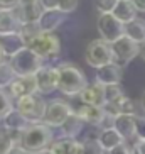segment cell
<instances>
[{
    "label": "cell",
    "mask_w": 145,
    "mask_h": 154,
    "mask_svg": "<svg viewBox=\"0 0 145 154\" xmlns=\"http://www.w3.org/2000/svg\"><path fill=\"white\" fill-rule=\"evenodd\" d=\"M137 14H138V12H137L135 5L132 4V0H120L118 5L113 10V15L123 24H128V22H132V20H135Z\"/></svg>",
    "instance_id": "obj_23"
},
{
    "label": "cell",
    "mask_w": 145,
    "mask_h": 154,
    "mask_svg": "<svg viewBox=\"0 0 145 154\" xmlns=\"http://www.w3.org/2000/svg\"><path fill=\"white\" fill-rule=\"evenodd\" d=\"M132 4L135 5L137 12H140V14H145V0H132Z\"/></svg>",
    "instance_id": "obj_37"
},
{
    "label": "cell",
    "mask_w": 145,
    "mask_h": 154,
    "mask_svg": "<svg viewBox=\"0 0 145 154\" xmlns=\"http://www.w3.org/2000/svg\"><path fill=\"white\" fill-rule=\"evenodd\" d=\"M9 93L12 95L14 100H20V98H24V97L39 93V91H37L36 75H31V76H17L14 82H12V85L9 86Z\"/></svg>",
    "instance_id": "obj_12"
},
{
    "label": "cell",
    "mask_w": 145,
    "mask_h": 154,
    "mask_svg": "<svg viewBox=\"0 0 145 154\" xmlns=\"http://www.w3.org/2000/svg\"><path fill=\"white\" fill-rule=\"evenodd\" d=\"M22 20L19 17L17 10H0V37L10 36L20 32Z\"/></svg>",
    "instance_id": "obj_14"
},
{
    "label": "cell",
    "mask_w": 145,
    "mask_h": 154,
    "mask_svg": "<svg viewBox=\"0 0 145 154\" xmlns=\"http://www.w3.org/2000/svg\"><path fill=\"white\" fill-rule=\"evenodd\" d=\"M132 152L133 154H145V136H140L135 139L133 146H132Z\"/></svg>",
    "instance_id": "obj_33"
},
{
    "label": "cell",
    "mask_w": 145,
    "mask_h": 154,
    "mask_svg": "<svg viewBox=\"0 0 145 154\" xmlns=\"http://www.w3.org/2000/svg\"><path fill=\"white\" fill-rule=\"evenodd\" d=\"M52 140H54V136H52L51 127L46 125L44 122H37V124H31L24 131L20 146L29 154H41L42 151L49 149Z\"/></svg>",
    "instance_id": "obj_2"
},
{
    "label": "cell",
    "mask_w": 145,
    "mask_h": 154,
    "mask_svg": "<svg viewBox=\"0 0 145 154\" xmlns=\"http://www.w3.org/2000/svg\"><path fill=\"white\" fill-rule=\"evenodd\" d=\"M17 14L22 20V24L27 22H39L41 15L44 14V7L41 5V2H36V4H27V5H19Z\"/></svg>",
    "instance_id": "obj_22"
},
{
    "label": "cell",
    "mask_w": 145,
    "mask_h": 154,
    "mask_svg": "<svg viewBox=\"0 0 145 154\" xmlns=\"http://www.w3.org/2000/svg\"><path fill=\"white\" fill-rule=\"evenodd\" d=\"M122 66H118L117 63H111V64H106L103 68L96 69V83H100L103 86H110V85H120L122 82Z\"/></svg>",
    "instance_id": "obj_15"
},
{
    "label": "cell",
    "mask_w": 145,
    "mask_h": 154,
    "mask_svg": "<svg viewBox=\"0 0 145 154\" xmlns=\"http://www.w3.org/2000/svg\"><path fill=\"white\" fill-rule=\"evenodd\" d=\"M12 110H14L12 95L5 88H0V119H5Z\"/></svg>",
    "instance_id": "obj_28"
},
{
    "label": "cell",
    "mask_w": 145,
    "mask_h": 154,
    "mask_svg": "<svg viewBox=\"0 0 145 154\" xmlns=\"http://www.w3.org/2000/svg\"><path fill=\"white\" fill-rule=\"evenodd\" d=\"M15 78H17V75H15L12 64L9 61H2L0 63V88H9Z\"/></svg>",
    "instance_id": "obj_26"
},
{
    "label": "cell",
    "mask_w": 145,
    "mask_h": 154,
    "mask_svg": "<svg viewBox=\"0 0 145 154\" xmlns=\"http://www.w3.org/2000/svg\"><path fill=\"white\" fill-rule=\"evenodd\" d=\"M47 102L44 100V97L41 93H34V95L24 97V98L17 100L15 109L22 113L31 124H37L44 120L46 110H47Z\"/></svg>",
    "instance_id": "obj_4"
},
{
    "label": "cell",
    "mask_w": 145,
    "mask_h": 154,
    "mask_svg": "<svg viewBox=\"0 0 145 154\" xmlns=\"http://www.w3.org/2000/svg\"><path fill=\"white\" fill-rule=\"evenodd\" d=\"M123 97H125V93H123L120 85L105 86V98H106V103H117L118 100L123 98Z\"/></svg>",
    "instance_id": "obj_29"
},
{
    "label": "cell",
    "mask_w": 145,
    "mask_h": 154,
    "mask_svg": "<svg viewBox=\"0 0 145 154\" xmlns=\"http://www.w3.org/2000/svg\"><path fill=\"white\" fill-rule=\"evenodd\" d=\"M74 112L84 120V124L93 125V127H101V129H103L105 122H106V119H108V113H106L105 107H96V105L79 103L76 109H74Z\"/></svg>",
    "instance_id": "obj_10"
},
{
    "label": "cell",
    "mask_w": 145,
    "mask_h": 154,
    "mask_svg": "<svg viewBox=\"0 0 145 154\" xmlns=\"http://www.w3.org/2000/svg\"><path fill=\"white\" fill-rule=\"evenodd\" d=\"M4 61V51H2V46H0V63Z\"/></svg>",
    "instance_id": "obj_42"
},
{
    "label": "cell",
    "mask_w": 145,
    "mask_h": 154,
    "mask_svg": "<svg viewBox=\"0 0 145 154\" xmlns=\"http://www.w3.org/2000/svg\"><path fill=\"white\" fill-rule=\"evenodd\" d=\"M98 140H100V144H101V147H103L105 152H110V151L115 149L117 146H120V144L125 142V139L118 134V131L115 129V127L101 129L100 134H98Z\"/></svg>",
    "instance_id": "obj_19"
},
{
    "label": "cell",
    "mask_w": 145,
    "mask_h": 154,
    "mask_svg": "<svg viewBox=\"0 0 145 154\" xmlns=\"http://www.w3.org/2000/svg\"><path fill=\"white\" fill-rule=\"evenodd\" d=\"M9 154H29L27 151L24 149L22 146L20 144H17V146H14V147H12V149L9 151Z\"/></svg>",
    "instance_id": "obj_38"
},
{
    "label": "cell",
    "mask_w": 145,
    "mask_h": 154,
    "mask_svg": "<svg viewBox=\"0 0 145 154\" xmlns=\"http://www.w3.org/2000/svg\"><path fill=\"white\" fill-rule=\"evenodd\" d=\"M125 36L130 37L132 41L138 42V44H144L145 42V20L135 19V20L125 24Z\"/></svg>",
    "instance_id": "obj_25"
},
{
    "label": "cell",
    "mask_w": 145,
    "mask_h": 154,
    "mask_svg": "<svg viewBox=\"0 0 145 154\" xmlns=\"http://www.w3.org/2000/svg\"><path fill=\"white\" fill-rule=\"evenodd\" d=\"M74 113V107H72L69 102H64V100H52L47 105V110H46L44 120L42 122L49 127H63V124Z\"/></svg>",
    "instance_id": "obj_8"
},
{
    "label": "cell",
    "mask_w": 145,
    "mask_h": 154,
    "mask_svg": "<svg viewBox=\"0 0 145 154\" xmlns=\"http://www.w3.org/2000/svg\"><path fill=\"white\" fill-rule=\"evenodd\" d=\"M78 9V0H59V9L63 14H71Z\"/></svg>",
    "instance_id": "obj_32"
},
{
    "label": "cell",
    "mask_w": 145,
    "mask_h": 154,
    "mask_svg": "<svg viewBox=\"0 0 145 154\" xmlns=\"http://www.w3.org/2000/svg\"><path fill=\"white\" fill-rule=\"evenodd\" d=\"M41 154H54V152H52V151H51V149H46V151H42Z\"/></svg>",
    "instance_id": "obj_43"
},
{
    "label": "cell",
    "mask_w": 145,
    "mask_h": 154,
    "mask_svg": "<svg viewBox=\"0 0 145 154\" xmlns=\"http://www.w3.org/2000/svg\"><path fill=\"white\" fill-rule=\"evenodd\" d=\"M96 27L100 32V37L110 44H113L115 41L125 36V24L120 22L113 14H100Z\"/></svg>",
    "instance_id": "obj_7"
},
{
    "label": "cell",
    "mask_w": 145,
    "mask_h": 154,
    "mask_svg": "<svg viewBox=\"0 0 145 154\" xmlns=\"http://www.w3.org/2000/svg\"><path fill=\"white\" fill-rule=\"evenodd\" d=\"M41 27H39V22H27V24H22V27H20V36H22L24 42L25 46H29L34 39H36L39 34H41Z\"/></svg>",
    "instance_id": "obj_27"
},
{
    "label": "cell",
    "mask_w": 145,
    "mask_h": 154,
    "mask_svg": "<svg viewBox=\"0 0 145 154\" xmlns=\"http://www.w3.org/2000/svg\"><path fill=\"white\" fill-rule=\"evenodd\" d=\"M20 5V0H0V10H14Z\"/></svg>",
    "instance_id": "obj_34"
},
{
    "label": "cell",
    "mask_w": 145,
    "mask_h": 154,
    "mask_svg": "<svg viewBox=\"0 0 145 154\" xmlns=\"http://www.w3.org/2000/svg\"><path fill=\"white\" fill-rule=\"evenodd\" d=\"M84 125H86V124H84V120H83V119L79 117L76 112H74L71 117H69L68 120L63 124V127H61V132H63V136H66V137L78 139V136L83 132Z\"/></svg>",
    "instance_id": "obj_24"
},
{
    "label": "cell",
    "mask_w": 145,
    "mask_h": 154,
    "mask_svg": "<svg viewBox=\"0 0 145 154\" xmlns=\"http://www.w3.org/2000/svg\"><path fill=\"white\" fill-rule=\"evenodd\" d=\"M0 46H2V51H4V56H7V58H12L14 54H17L20 49H24V48H27L25 46V42H24L22 36L20 34H10V36H4L0 37Z\"/></svg>",
    "instance_id": "obj_20"
},
{
    "label": "cell",
    "mask_w": 145,
    "mask_h": 154,
    "mask_svg": "<svg viewBox=\"0 0 145 154\" xmlns=\"http://www.w3.org/2000/svg\"><path fill=\"white\" fill-rule=\"evenodd\" d=\"M140 56H142V59L145 61V42H144V44H140Z\"/></svg>",
    "instance_id": "obj_39"
},
{
    "label": "cell",
    "mask_w": 145,
    "mask_h": 154,
    "mask_svg": "<svg viewBox=\"0 0 145 154\" xmlns=\"http://www.w3.org/2000/svg\"><path fill=\"white\" fill-rule=\"evenodd\" d=\"M27 48H31L44 61H51V59H56L61 53V41L52 32H41Z\"/></svg>",
    "instance_id": "obj_6"
},
{
    "label": "cell",
    "mask_w": 145,
    "mask_h": 154,
    "mask_svg": "<svg viewBox=\"0 0 145 154\" xmlns=\"http://www.w3.org/2000/svg\"><path fill=\"white\" fill-rule=\"evenodd\" d=\"M66 20V14L61 10H44V14L39 19V27L42 32H54L59 26H63Z\"/></svg>",
    "instance_id": "obj_18"
},
{
    "label": "cell",
    "mask_w": 145,
    "mask_h": 154,
    "mask_svg": "<svg viewBox=\"0 0 145 154\" xmlns=\"http://www.w3.org/2000/svg\"><path fill=\"white\" fill-rule=\"evenodd\" d=\"M111 51H113V63L123 66L140 54V44L132 41L130 37L123 36L111 44Z\"/></svg>",
    "instance_id": "obj_9"
},
{
    "label": "cell",
    "mask_w": 145,
    "mask_h": 154,
    "mask_svg": "<svg viewBox=\"0 0 145 154\" xmlns=\"http://www.w3.org/2000/svg\"><path fill=\"white\" fill-rule=\"evenodd\" d=\"M140 105H142V110H144V113H145V91H144V95H142V100H140Z\"/></svg>",
    "instance_id": "obj_41"
},
{
    "label": "cell",
    "mask_w": 145,
    "mask_h": 154,
    "mask_svg": "<svg viewBox=\"0 0 145 154\" xmlns=\"http://www.w3.org/2000/svg\"><path fill=\"white\" fill-rule=\"evenodd\" d=\"M39 0H20V5H27V4H36Z\"/></svg>",
    "instance_id": "obj_40"
},
{
    "label": "cell",
    "mask_w": 145,
    "mask_h": 154,
    "mask_svg": "<svg viewBox=\"0 0 145 154\" xmlns=\"http://www.w3.org/2000/svg\"><path fill=\"white\" fill-rule=\"evenodd\" d=\"M37 91L41 95H49L58 90V68L44 64L39 71L36 73Z\"/></svg>",
    "instance_id": "obj_11"
},
{
    "label": "cell",
    "mask_w": 145,
    "mask_h": 154,
    "mask_svg": "<svg viewBox=\"0 0 145 154\" xmlns=\"http://www.w3.org/2000/svg\"><path fill=\"white\" fill-rule=\"evenodd\" d=\"M58 68V90L68 97H79L88 86V80L81 69L71 63H63Z\"/></svg>",
    "instance_id": "obj_1"
},
{
    "label": "cell",
    "mask_w": 145,
    "mask_h": 154,
    "mask_svg": "<svg viewBox=\"0 0 145 154\" xmlns=\"http://www.w3.org/2000/svg\"><path fill=\"white\" fill-rule=\"evenodd\" d=\"M79 102L86 105H96V107H105L106 98H105V86L100 83L88 85L84 90L79 93Z\"/></svg>",
    "instance_id": "obj_17"
},
{
    "label": "cell",
    "mask_w": 145,
    "mask_h": 154,
    "mask_svg": "<svg viewBox=\"0 0 145 154\" xmlns=\"http://www.w3.org/2000/svg\"><path fill=\"white\" fill-rule=\"evenodd\" d=\"M54 154H83V142L72 137H56L49 147Z\"/></svg>",
    "instance_id": "obj_16"
},
{
    "label": "cell",
    "mask_w": 145,
    "mask_h": 154,
    "mask_svg": "<svg viewBox=\"0 0 145 154\" xmlns=\"http://www.w3.org/2000/svg\"><path fill=\"white\" fill-rule=\"evenodd\" d=\"M113 127L118 131V134L125 139V142L138 137V122L132 115H127V113L117 115L115 117V122H113Z\"/></svg>",
    "instance_id": "obj_13"
},
{
    "label": "cell",
    "mask_w": 145,
    "mask_h": 154,
    "mask_svg": "<svg viewBox=\"0 0 145 154\" xmlns=\"http://www.w3.org/2000/svg\"><path fill=\"white\" fill-rule=\"evenodd\" d=\"M108 154H133V152H132V146H128L127 142H123V144L117 146L115 149H111Z\"/></svg>",
    "instance_id": "obj_35"
},
{
    "label": "cell",
    "mask_w": 145,
    "mask_h": 154,
    "mask_svg": "<svg viewBox=\"0 0 145 154\" xmlns=\"http://www.w3.org/2000/svg\"><path fill=\"white\" fill-rule=\"evenodd\" d=\"M9 63L12 64L17 76H31L44 66V59L37 56L31 48H24L9 59Z\"/></svg>",
    "instance_id": "obj_3"
},
{
    "label": "cell",
    "mask_w": 145,
    "mask_h": 154,
    "mask_svg": "<svg viewBox=\"0 0 145 154\" xmlns=\"http://www.w3.org/2000/svg\"><path fill=\"white\" fill-rule=\"evenodd\" d=\"M86 63L91 68L100 69L106 64L113 63V51H111V44L103 39H95L86 46V53H84Z\"/></svg>",
    "instance_id": "obj_5"
},
{
    "label": "cell",
    "mask_w": 145,
    "mask_h": 154,
    "mask_svg": "<svg viewBox=\"0 0 145 154\" xmlns=\"http://www.w3.org/2000/svg\"><path fill=\"white\" fill-rule=\"evenodd\" d=\"M2 122H4V129L9 132H24L31 125V122L17 109H14L5 119H2Z\"/></svg>",
    "instance_id": "obj_21"
},
{
    "label": "cell",
    "mask_w": 145,
    "mask_h": 154,
    "mask_svg": "<svg viewBox=\"0 0 145 154\" xmlns=\"http://www.w3.org/2000/svg\"><path fill=\"white\" fill-rule=\"evenodd\" d=\"M118 2L120 0H95L96 9L100 10V14H113Z\"/></svg>",
    "instance_id": "obj_31"
},
{
    "label": "cell",
    "mask_w": 145,
    "mask_h": 154,
    "mask_svg": "<svg viewBox=\"0 0 145 154\" xmlns=\"http://www.w3.org/2000/svg\"><path fill=\"white\" fill-rule=\"evenodd\" d=\"M83 154H105L98 137H96V139L88 137V139L83 140Z\"/></svg>",
    "instance_id": "obj_30"
},
{
    "label": "cell",
    "mask_w": 145,
    "mask_h": 154,
    "mask_svg": "<svg viewBox=\"0 0 145 154\" xmlns=\"http://www.w3.org/2000/svg\"><path fill=\"white\" fill-rule=\"evenodd\" d=\"M44 10H58L59 9V0H39Z\"/></svg>",
    "instance_id": "obj_36"
}]
</instances>
